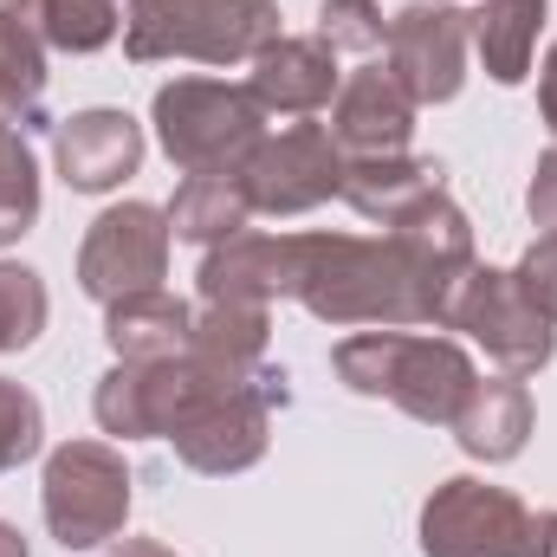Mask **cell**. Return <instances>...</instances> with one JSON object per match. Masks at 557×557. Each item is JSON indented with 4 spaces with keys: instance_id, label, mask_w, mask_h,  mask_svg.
Segmentation results:
<instances>
[{
    "instance_id": "obj_1",
    "label": "cell",
    "mask_w": 557,
    "mask_h": 557,
    "mask_svg": "<svg viewBox=\"0 0 557 557\" xmlns=\"http://www.w3.org/2000/svg\"><path fill=\"white\" fill-rule=\"evenodd\" d=\"M454 285L434 267H421L396 234H305L298 267V305L318 324H370V331H447Z\"/></svg>"
},
{
    "instance_id": "obj_2",
    "label": "cell",
    "mask_w": 557,
    "mask_h": 557,
    "mask_svg": "<svg viewBox=\"0 0 557 557\" xmlns=\"http://www.w3.org/2000/svg\"><path fill=\"white\" fill-rule=\"evenodd\" d=\"M337 383L376 403H396L409 421L447 428L460 416L467 389L480 383L473 357L454 337H428V331H357L331 350Z\"/></svg>"
},
{
    "instance_id": "obj_3",
    "label": "cell",
    "mask_w": 557,
    "mask_h": 557,
    "mask_svg": "<svg viewBox=\"0 0 557 557\" xmlns=\"http://www.w3.org/2000/svg\"><path fill=\"white\" fill-rule=\"evenodd\" d=\"M278 33V0H131L124 52L137 65L195 59V65H253Z\"/></svg>"
},
{
    "instance_id": "obj_4",
    "label": "cell",
    "mask_w": 557,
    "mask_h": 557,
    "mask_svg": "<svg viewBox=\"0 0 557 557\" xmlns=\"http://www.w3.org/2000/svg\"><path fill=\"white\" fill-rule=\"evenodd\" d=\"M149 124L162 156L182 175H240L253 162V149L267 143V111L247 85H221V78H175L156 91Z\"/></svg>"
},
{
    "instance_id": "obj_5",
    "label": "cell",
    "mask_w": 557,
    "mask_h": 557,
    "mask_svg": "<svg viewBox=\"0 0 557 557\" xmlns=\"http://www.w3.org/2000/svg\"><path fill=\"white\" fill-rule=\"evenodd\" d=\"M421 552L428 557H557V512H539L506 486L454 473L421 506Z\"/></svg>"
},
{
    "instance_id": "obj_6",
    "label": "cell",
    "mask_w": 557,
    "mask_h": 557,
    "mask_svg": "<svg viewBox=\"0 0 557 557\" xmlns=\"http://www.w3.org/2000/svg\"><path fill=\"white\" fill-rule=\"evenodd\" d=\"M253 376H234V370H221V363H208L195 350L156 357V363H117V370H104V383L91 396V416L117 441H169L188 416H201L214 396H227V389H240Z\"/></svg>"
},
{
    "instance_id": "obj_7",
    "label": "cell",
    "mask_w": 557,
    "mask_h": 557,
    "mask_svg": "<svg viewBox=\"0 0 557 557\" xmlns=\"http://www.w3.org/2000/svg\"><path fill=\"white\" fill-rule=\"evenodd\" d=\"M39 512L46 532L65 552H98L124 532L131 519V467L111 441H65L46 454L39 480Z\"/></svg>"
},
{
    "instance_id": "obj_8",
    "label": "cell",
    "mask_w": 557,
    "mask_h": 557,
    "mask_svg": "<svg viewBox=\"0 0 557 557\" xmlns=\"http://www.w3.org/2000/svg\"><path fill=\"white\" fill-rule=\"evenodd\" d=\"M447 331H467L506 376H539L557 350L552 318L519 292V278L499 273V267H467V278L454 285V311H447Z\"/></svg>"
},
{
    "instance_id": "obj_9",
    "label": "cell",
    "mask_w": 557,
    "mask_h": 557,
    "mask_svg": "<svg viewBox=\"0 0 557 557\" xmlns=\"http://www.w3.org/2000/svg\"><path fill=\"white\" fill-rule=\"evenodd\" d=\"M169 214L149 201H117L85 227L78 247V292L98 305L137 298V292H162L169 278Z\"/></svg>"
},
{
    "instance_id": "obj_10",
    "label": "cell",
    "mask_w": 557,
    "mask_h": 557,
    "mask_svg": "<svg viewBox=\"0 0 557 557\" xmlns=\"http://www.w3.org/2000/svg\"><path fill=\"white\" fill-rule=\"evenodd\" d=\"M240 188L253 201V214H311L331 195H344V149L331 137V124H292V131H267V143L253 149V162L240 169Z\"/></svg>"
},
{
    "instance_id": "obj_11",
    "label": "cell",
    "mask_w": 557,
    "mask_h": 557,
    "mask_svg": "<svg viewBox=\"0 0 557 557\" xmlns=\"http://www.w3.org/2000/svg\"><path fill=\"white\" fill-rule=\"evenodd\" d=\"M278 403H285V376H267V370H260L253 383H240V389L214 396L201 416H188L169 441H175V454H182L195 473H208V480L247 473V467H260V460H267Z\"/></svg>"
},
{
    "instance_id": "obj_12",
    "label": "cell",
    "mask_w": 557,
    "mask_h": 557,
    "mask_svg": "<svg viewBox=\"0 0 557 557\" xmlns=\"http://www.w3.org/2000/svg\"><path fill=\"white\" fill-rule=\"evenodd\" d=\"M389 72L396 85L421 104H447L467 85V46H473V13L447 7V0H416L403 13H389Z\"/></svg>"
},
{
    "instance_id": "obj_13",
    "label": "cell",
    "mask_w": 557,
    "mask_h": 557,
    "mask_svg": "<svg viewBox=\"0 0 557 557\" xmlns=\"http://www.w3.org/2000/svg\"><path fill=\"white\" fill-rule=\"evenodd\" d=\"M298 267H305V234H234L201 253V298L208 305H273L298 298Z\"/></svg>"
},
{
    "instance_id": "obj_14",
    "label": "cell",
    "mask_w": 557,
    "mask_h": 557,
    "mask_svg": "<svg viewBox=\"0 0 557 557\" xmlns=\"http://www.w3.org/2000/svg\"><path fill=\"white\" fill-rule=\"evenodd\" d=\"M52 162L65 175V188L78 195H111L117 182H131L143 169V124L131 111H72L65 124H52Z\"/></svg>"
},
{
    "instance_id": "obj_15",
    "label": "cell",
    "mask_w": 557,
    "mask_h": 557,
    "mask_svg": "<svg viewBox=\"0 0 557 557\" xmlns=\"http://www.w3.org/2000/svg\"><path fill=\"white\" fill-rule=\"evenodd\" d=\"M331 137L344 156H403L416 137V98L396 85L389 65H363L331 98Z\"/></svg>"
},
{
    "instance_id": "obj_16",
    "label": "cell",
    "mask_w": 557,
    "mask_h": 557,
    "mask_svg": "<svg viewBox=\"0 0 557 557\" xmlns=\"http://www.w3.org/2000/svg\"><path fill=\"white\" fill-rule=\"evenodd\" d=\"M337 85H344V72L324 39H273L247 78V91L260 98L267 117H311L337 98Z\"/></svg>"
},
{
    "instance_id": "obj_17",
    "label": "cell",
    "mask_w": 557,
    "mask_h": 557,
    "mask_svg": "<svg viewBox=\"0 0 557 557\" xmlns=\"http://www.w3.org/2000/svg\"><path fill=\"white\" fill-rule=\"evenodd\" d=\"M460 454L467 460H486V467H506L525 454L532 441V389L519 376H480L460 403V416L447 421Z\"/></svg>"
},
{
    "instance_id": "obj_18",
    "label": "cell",
    "mask_w": 557,
    "mask_h": 557,
    "mask_svg": "<svg viewBox=\"0 0 557 557\" xmlns=\"http://www.w3.org/2000/svg\"><path fill=\"white\" fill-rule=\"evenodd\" d=\"M46 7L39 0H0V104L20 131L46 124Z\"/></svg>"
},
{
    "instance_id": "obj_19",
    "label": "cell",
    "mask_w": 557,
    "mask_h": 557,
    "mask_svg": "<svg viewBox=\"0 0 557 557\" xmlns=\"http://www.w3.org/2000/svg\"><path fill=\"white\" fill-rule=\"evenodd\" d=\"M195 331V305H182L175 292H137L104 305V344L117 350V363H156V357H182Z\"/></svg>"
},
{
    "instance_id": "obj_20",
    "label": "cell",
    "mask_w": 557,
    "mask_h": 557,
    "mask_svg": "<svg viewBox=\"0 0 557 557\" xmlns=\"http://www.w3.org/2000/svg\"><path fill=\"white\" fill-rule=\"evenodd\" d=\"M441 188V162H421V156H344V201L363 214V221H403L416 201H428Z\"/></svg>"
},
{
    "instance_id": "obj_21",
    "label": "cell",
    "mask_w": 557,
    "mask_h": 557,
    "mask_svg": "<svg viewBox=\"0 0 557 557\" xmlns=\"http://www.w3.org/2000/svg\"><path fill=\"white\" fill-rule=\"evenodd\" d=\"M545 33V0H480L473 7V52L493 85H525Z\"/></svg>"
},
{
    "instance_id": "obj_22",
    "label": "cell",
    "mask_w": 557,
    "mask_h": 557,
    "mask_svg": "<svg viewBox=\"0 0 557 557\" xmlns=\"http://www.w3.org/2000/svg\"><path fill=\"white\" fill-rule=\"evenodd\" d=\"M162 214H169V234H175V240L221 247V240L247 234V221H253V201H247L240 175H188Z\"/></svg>"
},
{
    "instance_id": "obj_23",
    "label": "cell",
    "mask_w": 557,
    "mask_h": 557,
    "mask_svg": "<svg viewBox=\"0 0 557 557\" xmlns=\"http://www.w3.org/2000/svg\"><path fill=\"white\" fill-rule=\"evenodd\" d=\"M267 344H273V318L267 305H195V331H188V350L234 370V376H253L267 370Z\"/></svg>"
},
{
    "instance_id": "obj_24",
    "label": "cell",
    "mask_w": 557,
    "mask_h": 557,
    "mask_svg": "<svg viewBox=\"0 0 557 557\" xmlns=\"http://www.w3.org/2000/svg\"><path fill=\"white\" fill-rule=\"evenodd\" d=\"M389 234L416 253L421 267H434L441 278H467V267H473V221L447 201V188H434L403 221H389Z\"/></svg>"
},
{
    "instance_id": "obj_25",
    "label": "cell",
    "mask_w": 557,
    "mask_h": 557,
    "mask_svg": "<svg viewBox=\"0 0 557 557\" xmlns=\"http://www.w3.org/2000/svg\"><path fill=\"white\" fill-rule=\"evenodd\" d=\"M39 221V162L20 131L0 137V247H13Z\"/></svg>"
},
{
    "instance_id": "obj_26",
    "label": "cell",
    "mask_w": 557,
    "mask_h": 557,
    "mask_svg": "<svg viewBox=\"0 0 557 557\" xmlns=\"http://www.w3.org/2000/svg\"><path fill=\"white\" fill-rule=\"evenodd\" d=\"M46 7V39H52V52H104L111 39H117V26H124V13H117V0H39Z\"/></svg>"
},
{
    "instance_id": "obj_27",
    "label": "cell",
    "mask_w": 557,
    "mask_h": 557,
    "mask_svg": "<svg viewBox=\"0 0 557 557\" xmlns=\"http://www.w3.org/2000/svg\"><path fill=\"white\" fill-rule=\"evenodd\" d=\"M46 311H52L46 278L33 273V267H7L0 260V357L7 350H26L46 331Z\"/></svg>"
},
{
    "instance_id": "obj_28",
    "label": "cell",
    "mask_w": 557,
    "mask_h": 557,
    "mask_svg": "<svg viewBox=\"0 0 557 557\" xmlns=\"http://www.w3.org/2000/svg\"><path fill=\"white\" fill-rule=\"evenodd\" d=\"M46 441V409L26 383L0 376V473H13L20 460H33Z\"/></svg>"
},
{
    "instance_id": "obj_29",
    "label": "cell",
    "mask_w": 557,
    "mask_h": 557,
    "mask_svg": "<svg viewBox=\"0 0 557 557\" xmlns=\"http://www.w3.org/2000/svg\"><path fill=\"white\" fill-rule=\"evenodd\" d=\"M318 39L331 52H376L389 39V20L376 0H324L318 7Z\"/></svg>"
},
{
    "instance_id": "obj_30",
    "label": "cell",
    "mask_w": 557,
    "mask_h": 557,
    "mask_svg": "<svg viewBox=\"0 0 557 557\" xmlns=\"http://www.w3.org/2000/svg\"><path fill=\"white\" fill-rule=\"evenodd\" d=\"M512 278H519V292L557 324V234H539V240L525 247V260L512 267Z\"/></svg>"
},
{
    "instance_id": "obj_31",
    "label": "cell",
    "mask_w": 557,
    "mask_h": 557,
    "mask_svg": "<svg viewBox=\"0 0 557 557\" xmlns=\"http://www.w3.org/2000/svg\"><path fill=\"white\" fill-rule=\"evenodd\" d=\"M525 208H532V221L557 234V149L539 156V169H532V188H525Z\"/></svg>"
},
{
    "instance_id": "obj_32",
    "label": "cell",
    "mask_w": 557,
    "mask_h": 557,
    "mask_svg": "<svg viewBox=\"0 0 557 557\" xmlns=\"http://www.w3.org/2000/svg\"><path fill=\"white\" fill-rule=\"evenodd\" d=\"M539 111H545V124H552V137H557V46L539 65Z\"/></svg>"
},
{
    "instance_id": "obj_33",
    "label": "cell",
    "mask_w": 557,
    "mask_h": 557,
    "mask_svg": "<svg viewBox=\"0 0 557 557\" xmlns=\"http://www.w3.org/2000/svg\"><path fill=\"white\" fill-rule=\"evenodd\" d=\"M104 557H175L169 545H156V539H111V552Z\"/></svg>"
},
{
    "instance_id": "obj_34",
    "label": "cell",
    "mask_w": 557,
    "mask_h": 557,
    "mask_svg": "<svg viewBox=\"0 0 557 557\" xmlns=\"http://www.w3.org/2000/svg\"><path fill=\"white\" fill-rule=\"evenodd\" d=\"M0 557H33V545L20 539V525H7V519H0Z\"/></svg>"
},
{
    "instance_id": "obj_35",
    "label": "cell",
    "mask_w": 557,
    "mask_h": 557,
    "mask_svg": "<svg viewBox=\"0 0 557 557\" xmlns=\"http://www.w3.org/2000/svg\"><path fill=\"white\" fill-rule=\"evenodd\" d=\"M7 131H13V111H7V104H0V137H7Z\"/></svg>"
}]
</instances>
